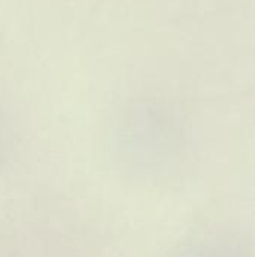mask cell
Instances as JSON below:
<instances>
[{"label":"cell","instance_id":"obj_1","mask_svg":"<svg viewBox=\"0 0 255 257\" xmlns=\"http://www.w3.org/2000/svg\"><path fill=\"white\" fill-rule=\"evenodd\" d=\"M175 257H252L251 244L228 230L204 232L184 244Z\"/></svg>","mask_w":255,"mask_h":257},{"label":"cell","instance_id":"obj_2","mask_svg":"<svg viewBox=\"0 0 255 257\" xmlns=\"http://www.w3.org/2000/svg\"><path fill=\"white\" fill-rule=\"evenodd\" d=\"M2 148H3V130H2V124H0V154H2Z\"/></svg>","mask_w":255,"mask_h":257}]
</instances>
